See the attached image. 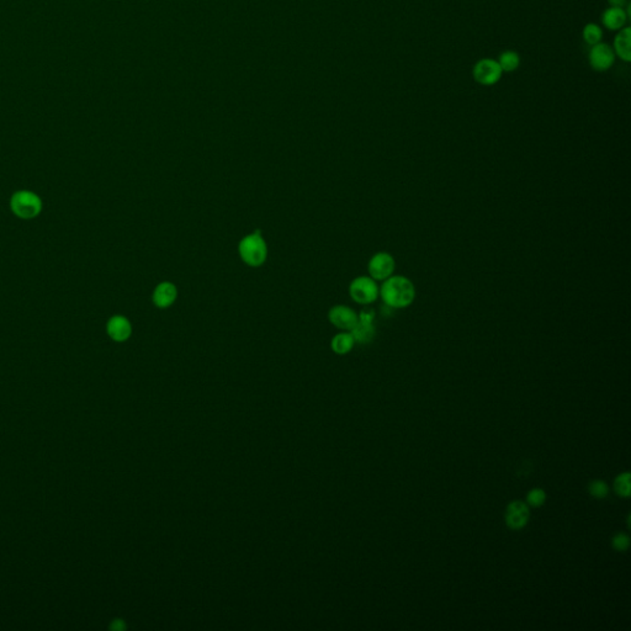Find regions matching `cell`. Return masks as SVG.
I'll list each match as a JSON object with an SVG mask.
<instances>
[{
	"mask_svg": "<svg viewBox=\"0 0 631 631\" xmlns=\"http://www.w3.org/2000/svg\"><path fill=\"white\" fill-rule=\"evenodd\" d=\"M380 298L391 309H407L416 300V286L403 275H392L382 283Z\"/></svg>",
	"mask_w": 631,
	"mask_h": 631,
	"instance_id": "1",
	"label": "cell"
},
{
	"mask_svg": "<svg viewBox=\"0 0 631 631\" xmlns=\"http://www.w3.org/2000/svg\"><path fill=\"white\" fill-rule=\"evenodd\" d=\"M239 252L242 261L253 268L263 265L268 256V247L259 231L245 236L239 242Z\"/></svg>",
	"mask_w": 631,
	"mask_h": 631,
	"instance_id": "2",
	"label": "cell"
},
{
	"mask_svg": "<svg viewBox=\"0 0 631 631\" xmlns=\"http://www.w3.org/2000/svg\"><path fill=\"white\" fill-rule=\"evenodd\" d=\"M12 212L21 219H34L41 212V199L31 191H18L10 200Z\"/></svg>",
	"mask_w": 631,
	"mask_h": 631,
	"instance_id": "3",
	"label": "cell"
},
{
	"mask_svg": "<svg viewBox=\"0 0 631 631\" xmlns=\"http://www.w3.org/2000/svg\"><path fill=\"white\" fill-rule=\"evenodd\" d=\"M349 295L357 304L370 305L380 296V287L373 278L359 276L351 281Z\"/></svg>",
	"mask_w": 631,
	"mask_h": 631,
	"instance_id": "4",
	"label": "cell"
},
{
	"mask_svg": "<svg viewBox=\"0 0 631 631\" xmlns=\"http://www.w3.org/2000/svg\"><path fill=\"white\" fill-rule=\"evenodd\" d=\"M503 71L500 69L498 62L492 58H483L477 60L472 68V76L475 82L483 87H492L500 80Z\"/></svg>",
	"mask_w": 631,
	"mask_h": 631,
	"instance_id": "5",
	"label": "cell"
},
{
	"mask_svg": "<svg viewBox=\"0 0 631 631\" xmlns=\"http://www.w3.org/2000/svg\"><path fill=\"white\" fill-rule=\"evenodd\" d=\"M396 269V262L390 253L379 252L370 258L368 272L370 278L375 281H384L392 276Z\"/></svg>",
	"mask_w": 631,
	"mask_h": 631,
	"instance_id": "6",
	"label": "cell"
},
{
	"mask_svg": "<svg viewBox=\"0 0 631 631\" xmlns=\"http://www.w3.org/2000/svg\"><path fill=\"white\" fill-rule=\"evenodd\" d=\"M375 313L371 310H364L357 317V324L351 328V332L355 343L359 344H369L376 335L375 324H374Z\"/></svg>",
	"mask_w": 631,
	"mask_h": 631,
	"instance_id": "7",
	"label": "cell"
},
{
	"mask_svg": "<svg viewBox=\"0 0 631 631\" xmlns=\"http://www.w3.org/2000/svg\"><path fill=\"white\" fill-rule=\"evenodd\" d=\"M617 56L609 43L599 42L595 46H590L588 54V62L592 69L596 71H607L613 67Z\"/></svg>",
	"mask_w": 631,
	"mask_h": 631,
	"instance_id": "8",
	"label": "cell"
},
{
	"mask_svg": "<svg viewBox=\"0 0 631 631\" xmlns=\"http://www.w3.org/2000/svg\"><path fill=\"white\" fill-rule=\"evenodd\" d=\"M357 317L359 315L355 311L344 305L334 306L328 312V320L334 327L342 329V331H348V332L357 324Z\"/></svg>",
	"mask_w": 631,
	"mask_h": 631,
	"instance_id": "9",
	"label": "cell"
},
{
	"mask_svg": "<svg viewBox=\"0 0 631 631\" xmlns=\"http://www.w3.org/2000/svg\"><path fill=\"white\" fill-rule=\"evenodd\" d=\"M528 520H529V508L523 502L516 500L507 507L506 523L511 529H522L527 525Z\"/></svg>",
	"mask_w": 631,
	"mask_h": 631,
	"instance_id": "10",
	"label": "cell"
},
{
	"mask_svg": "<svg viewBox=\"0 0 631 631\" xmlns=\"http://www.w3.org/2000/svg\"><path fill=\"white\" fill-rule=\"evenodd\" d=\"M107 334L115 342H125L131 337L132 326L124 316H113L107 322Z\"/></svg>",
	"mask_w": 631,
	"mask_h": 631,
	"instance_id": "11",
	"label": "cell"
},
{
	"mask_svg": "<svg viewBox=\"0 0 631 631\" xmlns=\"http://www.w3.org/2000/svg\"><path fill=\"white\" fill-rule=\"evenodd\" d=\"M601 25L609 31H619L626 27L629 15L623 8L609 6L601 14Z\"/></svg>",
	"mask_w": 631,
	"mask_h": 631,
	"instance_id": "12",
	"label": "cell"
},
{
	"mask_svg": "<svg viewBox=\"0 0 631 631\" xmlns=\"http://www.w3.org/2000/svg\"><path fill=\"white\" fill-rule=\"evenodd\" d=\"M177 296H178L177 286L169 281H163L155 287L153 291V304L158 309H168L175 302Z\"/></svg>",
	"mask_w": 631,
	"mask_h": 631,
	"instance_id": "13",
	"label": "cell"
},
{
	"mask_svg": "<svg viewBox=\"0 0 631 631\" xmlns=\"http://www.w3.org/2000/svg\"><path fill=\"white\" fill-rule=\"evenodd\" d=\"M630 41L631 29L628 26L620 29L618 34L614 37V54L626 63H629L631 60Z\"/></svg>",
	"mask_w": 631,
	"mask_h": 631,
	"instance_id": "14",
	"label": "cell"
},
{
	"mask_svg": "<svg viewBox=\"0 0 631 631\" xmlns=\"http://www.w3.org/2000/svg\"><path fill=\"white\" fill-rule=\"evenodd\" d=\"M354 344H355V340L353 338L351 332H342L334 337L331 346L335 354L344 355L353 349Z\"/></svg>",
	"mask_w": 631,
	"mask_h": 631,
	"instance_id": "15",
	"label": "cell"
},
{
	"mask_svg": "<svg viewBox=\"0 0 631 631\" xmlns=\"http://www.w3.org/2000/svg\"><path fill=\"white\" fill-rule=\"evenodd\" d=\"M497 62L503 73H512V71H517L520 67V56L516 51L507 49L500 54Z\"/></svg>",
	"mask_w": 631,
	"mask_h": 631,
	"instance_id": "16",
	"label": "cell"
},
{
	"mask_svg": "<svg viewBox=\"0 0 631 631\" xmlns=\"http://www.w3.org/2000/svg\"><path fill=\"white\" fill-rule=\"evenodd\" d=\"M582 37L587 45L595 46L603 40V30L599 25L590 23L584 26L582 30Z\"/></svg>",
	"mask_w": 631,
	"mask_h": 631,
	"instance_id": "17",
	"label": "cell"
},
{
	"mask_svg": "<svg viewBox=\"0 0 631 631\" xmlns=\"http://www.w3.org/2000/svg\"><path fill=\"white\" fill-rule=\"evenodd\" d=\"M614 489H615V492L621 497H629L630 496V474L626 472L617 477L614 483Z\"/></svg>",
	"mask_w": 631,
	"mask_h": 631,
	"instance_id": "18",
	"label": "cell"
},
{
	"mask_svg": "<svg viewBox=\"0 0 631 631\" xmlns=\"http://www.w3.org/2000/svg\"><path fill=\"white\" fill-rule=\"evenodd\" d=\"M608 492H609V487H608L607 483L604 481H593V483L590 485V494L596 497V498H604L607 497Z\"/></svg>",
	"mask_w": 631,
	"mask_h": 631,
	"instance_id": "19",
	"label": "cell"
},
{
	"mask_svg": "<svg viewBox=\"0 0 631 631\" xmlns=\"http://www.w3.org/2000/svg\"><path fill=\"white\" fill-rule=\"evenodd\" d=\"M546 494L540 489H533L528 494V502L533 507H540L545 503Z\"/></svg>",
	"mask_w": 631,
	"mask_h": 631,
	"instance_id": "20",
	"label": "cell"
},
{
	"mask_svg": "<svg viewBox=\"0 0 631 631\" xmlns=\"http://www.w3.org/2000/svg\"><path fill=\"white\" fill-rule=\"evenodd\" d=\"M630 545V539L626 534H618L613 538V546L618 551H626Z\"/></svg>",
	"mask_w": 631,
	"mask_h": 631,
	"instance_id": "21",
	"label": "cell"
},
{
	"mask_svg": "<svg viewBox=\"0 0 631 631\" xmlns=\"http://www.w3.org/2000/svg\"><path fill=\"white\" fill-rule=\"evenodd\" d=\"M608 4H609V6H613V8L626 9L628 4H629V0H608Z\"/></svg>",
	"mask_w": 631,
	"mask_h": 631,
	"instance_id": "22",
	"label": "cell"
},
{
	"mask_svg": "<svg viewBox=\"0 0 631 631\" xmlns=\"http://www.w3.org/2000/svg\"><path fill=\"white\" fill-rule=\"evenodd\" d=\"M111 629L113 630H124L125 629V624L122 620H115L111 626Z\"/></svg>",
	"mask_w": 631,
	"mask_h": 631,
	"instance_id": "23",
	"label": "cell"
}]
</instances>
